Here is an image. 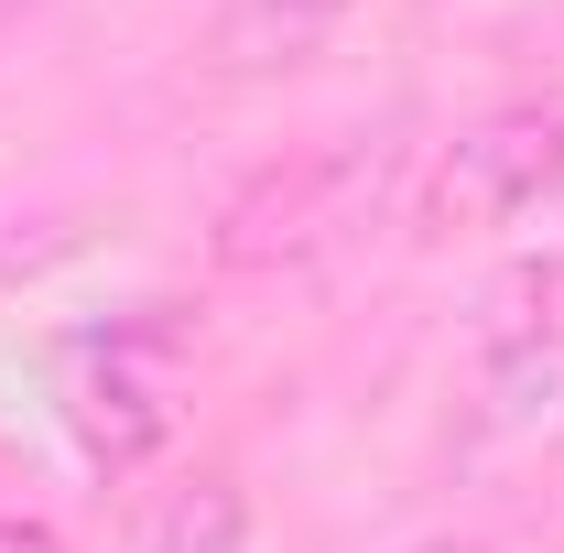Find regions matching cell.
I'll return each instance as SVG.
<instances>
[{
    "label": "cell",
    "instance_id": "6",
    "mask_svg": "<svg viewBox=\"0 0 564 553\" xmlns=\"http://www.w3.org/2000/svg\"><path fill=\"white\" fill-rule=\"evenodd\" d=\"M423 553H478V543H423Z\"/></svg>",
    "mask_w": 564,
    "mask_h": 553
},
{
    "label": "cell",
    "instance_id": "2",
    "mask_svg": "<svg viewBox=\"0 0 564 553\" xmlns=\"http://www.w3.org/2000/svg\"><path fill=\"white\" fill-rule=\"evenodd\" d=\"M543 196H564V87L510 98V109H489V120H467L445 141L434 174H423V228L478 239V228L532 217Z\"/></svg>",
    "mask_w": 564,
    "mask_h": 553
},
{
    "label": "cell",
    "instance_id": "5",
    "mask_svg": "<svg viewBox=\"0 0 564 553\" xmlns=\"http://www.w3.org/2000/svg\"><path fill=\"white\" fill-rule=\"evenodd\" d=\"M0 553H66V543H55L44 521H0Z\"/></svg>",
    "mask_w": 564,
    "mask_h": 553
},
{
    "label": "cell",
    "instance_id": "3",
    "mask_svg": "<svg viewBox=\"0 0 564 553\" xmlns=\"http://www.w3.org/2000/svg\"><path fill=\"white\" fill-rule=\"evenodd\" d=\"M141 553H250V499H239V478H196V488H174V499L152 510Z\"/></svg>",
    "mask_w": 564,
    "mask_h": 553
},
{
    "label": "cell",
    "instance_id": "1",
    "mask_svg": "<svg viewBox=\"0 0 564 553\" xmlns=\"http://www.w3.org/2000/svg\"><path fill=\"white\" fill-rule=\"evenodd\" d=\"M174 391H185V326L163 304L141 315H109L98 337L66 358V423H76V456L98 478H131L141 456L174 434Z\"/></svg>",
    "mask_w": 564,
    "mask_h": 553
},
{
    "label": "cell",
    "instance_id": "4",
    "mask_svg": "<svg viewBox=\"0 0 564 553\" xmlns=\"http://www.w3.org/2000/svg\"><path fill=\"white\" fill-rule=\"evenodd\" d=\"M348 0H250V22H282V33H315V22H337Z\"/></svg>",
    "mask_w": 564,
    "mask_h": 553
}]
</instances>
